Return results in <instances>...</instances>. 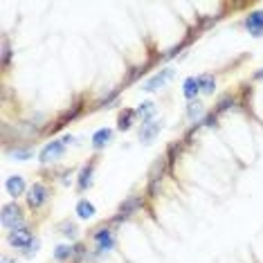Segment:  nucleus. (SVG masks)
<instances>
[{
  "instance_id": "obj_1",
  "label": "nucleus",
  "mask_w": 263,
  "mask_h": 263,
  "mask_svg": "<svg viewBox=\"0 0 263 263\" xmlns=\"http://www.w3.org/2000/svg\"><path fill=\"white\" fill-rule=\"evenodd\" d=\"M27 207L32 209V212H41L47 202H50V198H52V189L47 187L45 182H34L32 187H29V191H27Z\"/></svg>"
},
{
  "instance_id": "obj_2",
  "label": "nucleus",
  "mask_w": 263,
  "mask_h": 263,
  "mask_svg": "<svg viewBox=\"0 0 263 263\" xmlns=\"http://www.w3.org/2000/svg\"><path fill=\"white\" fill-rule=\"evenodd\" d=\"M7 241L11 248H16V250H25V254L29 252V250L34 248V234H32V230H29L27 225H21V227H16V230H11L9 232V236H7Z\"/></svg>"
},
{
  "instance_id": "obj_3",
  "label": "nucleus",
  "mask_w": 263,
  "mask_h": 263,
  "mask_svg": "<svg viewBox=\"0 0 263 263\" xmlns=\"http://www.w3.org/2000/svg\"><path fill=\"white\" fill-rule=\"evenodd\" d=\"M0 223H3L5 230H16V227L25 225V218H23V207L18 202H7V205L3 207V216H0Z\"/></svg>"
},
{
  "instance_id": "obj_4",
  "label": "nucleus",
  "mask_w": 263,
  "mask_h": 263,
  "mask_svg": "<svg viewBox=\"0 0 263 263\" xmlns=\"http://www.w3.org/2000/svg\"><path fill=\"white\" fill-rule=\"evenodd\" d=\"M92 241L97 243V250H95V254H104V252H110L112 248H115V236H112V232L108 227H99L97 232L92 234Z\"/></svg>"
},
{
  "instance_id": "obj_5",
  "label": "nucleus",
  "mask_w": 263,
  "mask_h": 263,
  "mask_svg": "<svg viewBox=\"0 0 263 263\" xmlns=\"http://www.w3.org/2000/svg\"><path fill=\"white\" fill-rule=\"evenodd\" d=\"M63 153H65L63 140H54V142H50V144L43 146V151H41V155H39V160H41V164H50V162H57V160L61 158Z\"/></svg>"
},
{
  "instance_id": "obj_6",
  "label": "nucleus",
  "mask_w": 263,
  "mask_h": 263,
  "mask_svg": "<svg viewBox=\"0 0 263 263\" xmlns=\"http://www.w3.org/2000/svg\"><path fill=\"white\" fill-rule=\"evenodd\" d=\"M140 207H142V198H140V196H130V198H128L126 202H122V207H119L117 216L112 218V223H122V220L130 218V216H133V214H135Z\"/></svg>"
},
{
  "instance_id": "obj_7",
  "label": "nucleus",
  "mask_w": 263,
  "mask_h": 263,
  "mask_svg": "<svg viewBox=\"0 0 263 263\" xmlns=\"http://www.w3.org/2000/svg\"><path fill=\"white\" fill-rule=\"evenodd\" d=\"M173 77V70L171 68H164V70H160L155 77H151L146 83H144V90L146 92H153V90H160V88H164L166 83H169V79Z\"/></svg>"
},
{
  "instance_id": "obj_8",
  "label": "nucleus",
  "mask_w": 263,
  "mask_h": 263,
  "mask_svg": "<svg viewBox=\"0 0 263 263\" xmlns=\"http://www.w3.org/2000/svg\"><path fill=\"white\" fill-rule=\"evenodd\" d=\"M97 160L99 158H90V162L81 169L79 180H77V191H86L92 184V173H95V166H97Z\"/></svg>"
},
{
  "instance_id": "obj_9",
  "label": "nucleus",
  "mask_w": 263,
  "mask_h": 263,
  "mask_svg": "<svg viewBox=\"0 0 263 263\" xmlns=\"http://www.w3.org/2000/svg\"><path fill=\"white\" fill-rule=\"evenodd\" d=\"M245 27H248V32L252 34V36H263V9H256L252 14L245 18Z\"/></svg>"
},
{
  "instance_id": "obj_10",
  "label": "nucleus",
  "mask_w": 263,
  "mask_h": 263,
  "mask_svg": "<svg viewBox=\"0 0 263 263\" xmlns=\"http://www.w3.org/2000/svg\"><path fill=\"white\" fill-rule=\"evenodd\" d=\"M160 130H162V122H158V119H151V122L142 124V130H140V140L144 142V144H151L155 137L160 135Z\"/></svg>"
},
{
  "instance_id": "obj_11",
  "label": "nucleus",
  "mask_w": 263,
  "mask_h": 263,
  "mask_svg": "<svg viewBox=\"0 0 263 263\" xmlns=\"http://www.w3.org/2000/svg\"><path fill=\"white\" fill-rule=\"evenodd\" d=\"M5 187H7V194L11 196V198H18V196L25 194V178L23 176H11V178H7Z\"/></svg>"
},
{
  "instance_id": "obj_12",
  "label": "nucleus",
  "mask_w": 263,
  "mask_h": 263,
  "mask_svg": "<svg viewBox=\"0 0 263 263\" xmlns=\"http://www.w3.org/2000/svg\"><path fill=\"white\" fill-rule=\"evenodd\" d=\"M135 117H137V110L124 108L122 112H119V117H117V128H119V130H128L130 126H133Z\"/></svg>"
},
{
  "instance_id": "obj_13",
  "label": "nucleus",
  "mask_w": 263,
  "mask_h": 263,
  "mask_svg": "<svg viewBox=\"0 0 263 263\" xmlns=\"http://www.w3.org/2000/svg\"><path fill=\"white\" fill-rule=\"evenodd\" d=\"M110 140H112V130H110V128H99L97 133L92 135V146L99 151V148L108 146V144H110Z\"/></svg>"
},
{
  "instance_id": "obj_14",
  "label": "nucleus",
  "mask_w": 263,
  "mask_h": 263,
  "mask_svg": "<svg viewBox=\"0 0 263 263\" xmlns=\"http://www.w3.org/2000/svg\"><path fill=\"white\" fill-rule=\"evenodd\" d=\"M95 214H97V209H95V205H92L90 200H86V198H83V200L77 202V216H79V218L88 220V218H92Z\"/></svg>"
},
{
  "instance_id": "obj_15",
  "label": "nucleus",
  "mask_w": 263,
  "mask_h": 263,
  "mask_svg": "<svg viewBox=\"0 0 263 263\" xmlns=\"http://www.w3.org/2000/svg\"><path fill=\"white\" fill-rule=\"evenodd\" d=\"M198 92H200L198 77H189V79L184 81V86H182V95L191 101V99H196V95H198Z\"/></svg>"
},
{
  "instance_id": "obj_16",
  "label": "nucleus",
  "mask_w": 263,
  "mask_h": 263,
  "mask_svg": "<svg viewBox=\"0 0 263 263\" xmlns=\"http://www.w3.org/2000/svg\"><path fill=\"white\" fill-rule=\"evenodd\" d=\"M74 256V245H57L54 248V261L65 263V261H72Z\"/></svg>"
},
{
  "instance_id": "obj_17",
  "label": "nucleus",
  "mask_w": 263,
  "mask_h": 263,
  "mask_svg": "<svg viewBox=\"0 0 263 263\" xmlns=\"http://www.w3.org/2000/svg\"><path fill=\"white\" fill-rule=\"evenodd\" d=\"M198 83H200V92H205V95H214V90H216V77L209 74V72L200 74Z\"/></svg>"
},
{
  "instance_id": "obj_18",
  "label": "nucleus",
  "mask_w": 263,
  "mask_h": 263,
  "mask_svg": "<svg viewBox=\"0 0 263 263\" xmlns=\"http://www.w3.org/2000/svg\"><path fill=\"white\" fill-rule=\"evenodd\" d=\"M155 115V104L153 101H144V104H140V108H137V117L142 119V124L151 122Z\"/></svg>"
},
{
  "instance_id": "obj_19",
  "label": "nucleus",
  "mask_w": 263,
  "mask_h": 263,
  "mask_svg": "<svg viewBox=\"0 0 263 263\" xmlns=\"http://www.w3.org/2000/svg\"><path fill=\"white\" fill-rule=\"evenodd\" d=\"M187 117L191 122H200V119L205 117V106H202L200 101H191L187 106Z\"/></svg>"
},
{
  "instance_id": "obj_20",
  "label": "nucleus",
  "mask_w": 263,
  "mask_h": 263,
  "mask_svg": "<svg viewBox=\"0 0 263 263\" xmlns=\"http://www.w3.org/2000/svg\"><path fill=\"white\" fill-rule=\"evenodd\" d=\"M61 234L68 236V238H74L77 236V225L70 223V220H65V223H61Z\"/></svg>"
},
{
  "instance_id": "obj_21",
  "label": "nucleus",
  "mask_w": 263,
  "mask_h": 263,
  "mask_svg": "<svg viewBox=\"0 0 263 263\" xmlns=\"http://www.w3.org/2000/svg\"><path fill=\"white\" fill-rule=\"evenodd\" d=\"M9 59H11V47H9V41L3 39V65L7 68L9 65Z\"/></svg>"
},
{
  "instance_id": "obj_22",
  "label": "nucleus",
  "mask_w": 263,
  "mask_h": 263,
  "mask_svg": "<svg viewBox=\"0 0 263 263\" xmlns=\"http://www.w3.org/2000/svg\"><path fill=\"white\" fill-rule=\"evenodd\" d=\"M11 155H14V158L27 160V158H32V151H29V148H14V151H11Z\"/></svg>"
},
{
  "instance_id": "obj_23",
  "label": "nucleus",
  "mask_w": 263,
  "mask_h": 263,
  "mask_svg": "<svg viewBox=\"0 0 263 263\" xmlns=\"http://www.w3.org/2000/svg\"><path fill=\"white\" fill-rule=\"evenodd\" d=\"M72 142H74V137H72V135H65V137H63V144H65V146L72 144Z\"/></svg>"
},
{
  "instance_id": "obj_24",
  "label": "nucleus",
  "mask_w": 263,
  "mask_h": 263,
  "mask_svg": "<svg viewBox=\"0 0 263 263\" xmlns=\"http://www.w3.org/2000/svg\"><path fill=\"white\" fill-rule=\"evenodd\" d=\"M263 79V68L259 70V72H254V81H261Z\"/></svg>"
},
{
  "instance_id": "obj_25",
  "label": "nucleus",
  "mask_w": 263,
  "mask_h": 263,
  "mask_svg": "<svg viewBox=\"0 0 263 263\" xmlns=\"http://www.w3.org/2000/svg\"><path fill=\"white\" fill-rule=\"evenodd\" d=\"M3 263H16L14 259H9V256H3Z\"/></svg>"
}]
</instances>
